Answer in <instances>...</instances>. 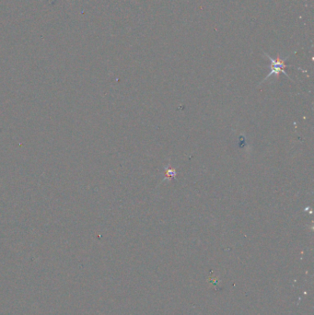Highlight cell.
Here are the masks:
<instances>
[{"label": "cell", "mask_w": 314, "mask_h": 315, "mask_svg": "<svg viewBox=\"0 0 314 315\" xmlns=\"http://www.w3.org/2000/svg\"><path fill=\"white\" fill-rule=\"evenodd\" d=\"M266 56H267L268 59L270 60V62H271V71L269 72V74L267 75V77L264 79V81L267 80V78L270 76L276 75V76H278V75L280 73H283V74H285V76H288L287 73L285 72V67H288V66H286L285 64V61L287 59V58H285V59H280L279 58H277V59H274V58H271L267 54H266Z\"/></svg>", "instance_id": "cell-1"}, {"label": "cell", "mask_w": 314, "mask_h": 315, "mask_svg": "<svg viewBox=\"0 0 314 315\" xmlns=\"http://www.w3.org/2000/svg\"><path fill=\"white\" fill-rule=\"evenodd\" d=\"M176 172L173 169H166V177H175Z\"/></svg>", "instance_id": "cell-2"}]
</instances>
